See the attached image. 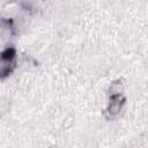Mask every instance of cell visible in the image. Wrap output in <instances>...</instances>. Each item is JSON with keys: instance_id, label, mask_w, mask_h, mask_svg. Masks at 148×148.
I'll return each instance as SVG.
<instances>
[{"instance_id": "obj_1", "label": "cell", "mask_w": 148, "mask_h": 148, "mask_svg": "<svg viewBox=\"0 0 148 148\" xmlns=\"http://www.w3.org/2000/svg\"><path fill=\"white\" fill-rule=\"evenodd\" d=\"M14 56H15L14 49H13V47H7L6 50L2 51V53H1V59H2L3 62L10 64L12 60H13V58H14Z\"/></svg>"}]
</instances>
